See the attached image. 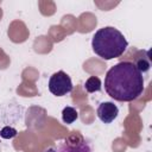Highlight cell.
Masks as SVG:
<instances>
[{"mask_svg": "<svg viewBox=\"0 0 152 152\" xmlns=\"http://www.w3.org/2000/svg\"><path fill=\"white\" fill-rule=\"evenodd\" d=\"M104 90L114 100L131 102L144 90V77L135 64L122 61L113 65L104 77Z\"/></svg>", "mask_w": 152, "mask_h": 152, "instance_id": "obj_1", "label": "cell"}, {"mask_svg": "<svg viewBox=\"0 0 152 152\" xmlns=\"http://www.w3.org/2000/svg\"><path fill=\"white\" fill-rule=\"evenodd\" d=\"M127 46L128 42L125 36L113 26H104L97 30L91 39L93 51L106 61L120 57Z\"/></svg>", "mask_w": 152, "mask_h": 152, "instance_id": "obj_2", "label": "cell"}, {"mask_svg": "<svg viewBox=\"0 0 152 152\" xmlns=\"http://www.w3.org/2000/svg\"><path fill=\"white\" fill-rule=\"evenodd\" d=\"M52 152H93V144L80 133H74L58 142Z\"/></svg>", "mask_w": 152, "mask_h": 152, "instance_id": "obj_3", "label": "cell"}, {"mask_svg": "<svg viewBox=\"0 0 152 152\" xmlns=\"http://www.w3.org/2000/svg\"><path fill=\"white\" fill-rule=\"evenodd\" d=\"M74 86L71 78L63 70L55 72L49 80V90L56 96H64L72 90Z\"/></svg>", "mask_w": 152, "mask_h": 152, "instance_id": "obj_4", "label": "cell"}, {"mask_svg": "<svg viewBox=\"0 0 152 152\" xmlns=\"http://www.w3.org/2000/svg\"><path fill=\"white\" fill-rule=\"evenodd\" d=\"M97 116L103 124H110L119 114V108L113 102H101L97 107Z\"/></svg>", "mask_w": 152, "mask_h": 152, "instance_id": "obj_5", "label": "cell"}, {"mask_svg": "<svg viewBox=\"0 0 152 152\" xmlns=\"http://www.w3.org/2000/svg\"><path fill=\"white\" fill-rule=\"evenodd\" d=\"M77 118H78V112L74 107L66 106V107L63 108V110H62V120H63V122L70 125L74 121H76Z\"/></svg>", "mask_w": 152, "mask_h": 152, "instance_id": "obj_6", "label": "cell"}, {"mask_svg": "<svg viewBox=\"0 0 152 152\" xmlns=\"http://www.w3.org/2000/svg\"><path fill=\"white\" fill-rule=\"evenodd\" d=\"M84 88L88 93H95V91H100L102 89V83L101 80L96 76H90L86 83H84Z\"/></svg>", "mask_w": 152, "mask_h": 152, "instance_id": "obj_7", "label": "cell"}, {"mask_svg": "<svg viewBox=\"0 0 152 152\" xmlns=\"http://www.w3.org/2000/svg\"><path fill=\"white\" fill-rule=\"evenodd\" d=\"M18 134V131L12 126H5L0 129V137L4 139H12Z\"/></svg>", "mask_w": 152, "mask_h": 152, "instance_id": "obj_8", "label": "cell"}, {"mask_svg": "<svg viewBox=\"0 0 152 152\" xmlns=\"http://www.w3.org/2000/svg\"><path fill=\"white\" fill-rule=\"evenodd\" d=\"M134 64H135V66L138 68V70H139L141 74L148 71V69H150V62H147V61L144 59V58H138V59H137V63H134Z\"/></svg>", "mask_w": 152, "mask_h": 152, "instance_id": "obj_9", "label": "cell"}]
</instances>
